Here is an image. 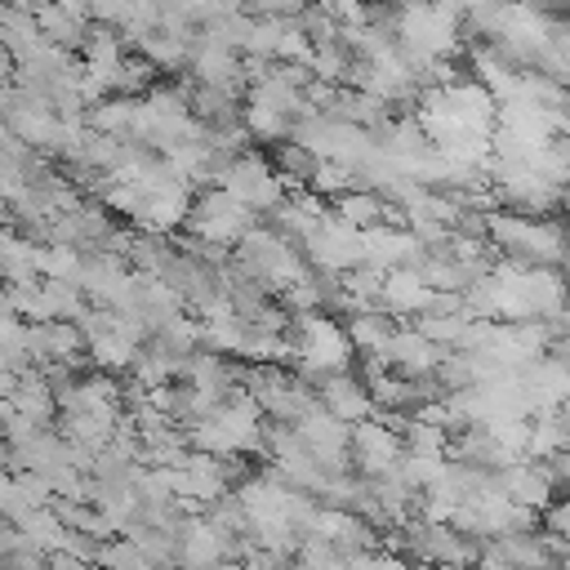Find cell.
Wrapping results in <instances>:
<instances>
[{
    "instance_id": "6da1fadb",
    "label": "cell",
    "mask_w": 570,
    "mask_h": 570,
    "mask_svg": "<svg viewBox=\"0 0 570 570\" xmlns=\"http://www.w3.org/2000/svg\"><path fill=\"white\" fill-rule=\"evenodd\" d=\"M401 454H405V441L396 428L379 419L352 423V468L361 476H387L392 468H401Z\"/></svg>"
},
{
    "instance_id": "7a4b0ae2",
    "label": "cell",
    "mask_w": 570,
    "mask_h": 570,
    "mask_svg": "<svg viewBox=\"0 0 570 570\" xmlns=\"http://www.w3.org/2000/svg\"><path fill=\"white\" fill-rule=\"evenodd\" d=\"M321 405L334 414V419H343V423H361V419H370L379 405H374V396H370V383L356 374V370H334L325 383H321Z\"/></svg>"
},
{
    "instance_id": "3957f363",
    "label": "cell",
    "mask_w": 570,
    "mask_h": 570,
    "mask_svg": "<svg viewBox=\"0 0 570 570\" xmlns=\"http://www.w3.org/2000/svg\"><path fill=\"white\" fill-rule=\"evenodd\" d=\"M499 490H503L508 499L534 508V512H543V508L557 499V485H552L543 459H517V463L499 468Z\"/></svg>"
},
{
    "instance_id": "277c9868",
    "label": "cell",
    "mask_w": 570,
    "mask_h": 570,
    "mask_svg": "<svg viewBox=\"0 0 570 570\" xmlns=\"http://www.w3.org/2000/svg\"><path fill=\"white\" fill-rule=\"evenodd\" d=\"M432 294L436 289L423 281L419 267H392L387 272V285H383V312H392V316H419V312H428Z\"/></svg>"
},
{
    "instance_id": "5b68a950",
    "label": "cell",
    "mask_w": 570,
    "mask_h": 570,
    "mask_svg": "<svg viewBox=\"0 0 570 570\" xmlns=\"http://www.w3.org/2000/svg\"><path fill=\"white\" fill-rule=\"evenodd\" d=\"M490 552H499V557L512 561L517 570H557V557H552L543 530H512V534H499V539H490Z\"/></svg>"
},
{
    "instance_id": "8992f818",
    "label": "cell",
    "mask_w": 570,
    "mask_h": 570,
    "mask_svg": "<svg viewBox=\"0 0 570 570\" xmlns=\"http://www.w3.org/2000/svg\"><path fill=\"white\" fill-rule=\"evenodd\" d=\"M98 561H102V566H111V570H156V566H151V557L138 548V539H129V534L107 539Z\"/></svg>"
},
{
    "instance_id": "52a82bcc",
    "label": "cell",
    "mask_w": 570,
    "mask_h": 570,
    "mask_svg": "<svg viewBox=\"0 0 570 570\" xmlns=\"http://www.w3.org/2000/svg\"><path fill=\"white\" fill-rule=\"evenodd\" d=\"M0 570H49V552H45V548L0 552Z\"/></svg>"
},
{
    "instance_id": "ba28073f",
    "label": "cell",
    "mask_w": 570,
    "mask_h": 570,
    "mask_svg": "<svg viewBox=\"0 0 570 570\" xmlns=\"http://www.w3.org/2000/svg\"><path fill=\"white\" fill-rule=\"evenodd\" d=\"M245 561H249V570H298V561L289 552H272V548H254Z\"/></svg>"
},
{
    "instance_id": "9c48e42d",
    "label": "cell",
    "mask_w": 570,
    "mask_h": 570,
    "mask_svg": "<svg viewBox=\"0 0 570 570\" xmlns=\"http://www.w3.org/2000/svg\"><path fill=\"white\" fill-rule=\"evenodd\" d=\"M543 530L570 539V494H566V499H552V503L543 508Z\"/></svg>"
},
{
    "instance_id": "30bf717a",
    "label": "cell",
    "mask_w": 570,
    "mask_h": 570,
    "mask_svg": "<svg viewBox=\"0 0 570 570\" xmlns=\"http://www.w3.org/2000/svg\"><path fill=\"white\" fill-rule=\"evenodd\" d=\"M476 570H517V566H512V561H503L499 552H490V548H485V557H481V566H476Z\"/></svg>"
},
{
    "instance_id": "8fae6325",
    "label": "cell",
    "mask_w": 570,
    "mask_h": 570,
    "mask_svg": "<svg viewBox=\"0 0 570 570\" xmlns=\"http://www.w3.org/2000/svg\"><path fill=\"white\" fill-rule=\"evenodd\" d=\"M209 570H249V561H245V557H223V561H214Z\"/></svg>"
},
{
    "instance_id": "7c38bea8",
    "label": "cell",
    "mask_w": 570,
    "mask_h": 570,
    "mask_svg": "<svg viewBox=\"0 0 570 570\" xmlns=\"http://www.w3.org/2000/svg\"><path fill=\"white\" fill-rule=\"evenodd\" d=\"M89 570H111V566H102V561H89Z\"/></svg>"
},
{
    "instance_id": "4fadbf2b",
    "label": "cell",
    "mask_w": 570,
    "mask_h": 570,
    "mask_svg": "<svg viewBox=\"0 0 570 570\" xmlns=\"http://www.w3.org/2000/svg\"><path fill=\"white\" fill-rule=\"evenodd\" d=\"M463 570H476V566H463Z\"/></svg>"
}]
</instances>
